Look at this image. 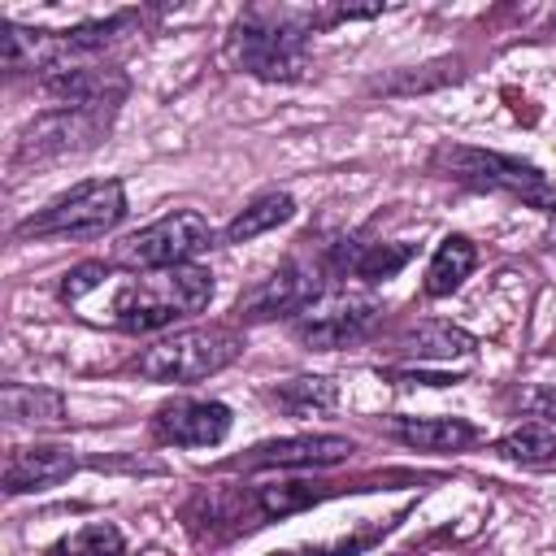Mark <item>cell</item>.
Segmentation results:
<instances>
[{"label":"cell","instance_id":"1","mask_svg":"<svg viewBox=\"0 0 556 556\" xmlns=\"http://www.w3.org/2000/svg\"><path fill=\"white\" fill-rule=\"evenodd\" d=\"M330 26V9H248L230 30V56L243 74L265 83H300L308 74V35Z\"/></svg>","mask_w":556,"mask_h":556},{"label":"cell","instance_id":"2","mask_svg":"<svg viewBox=\"0 0 556 556\" xmlns=\"http://www.w3.org/2000/svg\"><path fill=\"white\" fill-rule=\"evenodd\" d=\"M213 300V274L200 265L178 269H152L139 278H126L109 300V321L130 334H148L161 326H174L178 317L200 313Z\"/></svg>","mask_w":556,"mask_h":556},{"label":"cell","instance_id":"3","mask_svg":"<svg viewBox=\"0 0 556 556\" xmlns=\"http://www.w3.org/2000/svg\"><path fill=\"white\" fill-rule=\"evenodd\" d=\"M430 165L443 178L465 182L473 191H508V195H517V200H526V204H534L543 213H556L552 178L539 165L521 161V156H504V152H486V148H465V143H443V148H434Z\"/></svg>","mask_w":556,"mask_h":556},{"label":"cell","instance_id":"4","mask_svg":"<svg viewBox=\"0 0 556 556\" xmlns=\"http://www.w3.org/2000/svg\"><path fill=\"white\" fill-rule=\"evenodd\" d=\"M126 217V187L117 178H91L56 195L48 208L26 217L13 235L17 239H100Z\"/></svg>","mask_w":556,"mask_h":556},{"label":"cell","instance_id":"5","mask_svg":"<svg viewBox=\"0 0 556 556\" xmlns=\"http://www.w3.org/2000/svg\"><path fill=\"white\" fill-rule=\"evenodd\" d=\"M213 243H217V235H213L208 217H200L195 208H178V213H165L152 226L126 235L122 243H113V269H130V274L178 269V265H191Z\"/></svg>","mask_w":556,"mask_h":556},{"label":"cell","instance_id":"6","mask_svg":"<svg viewBox=\"0 0 556 556\" xmlns=\"http://www.w3.org/2000/svg\"><path fill=\"white\" fill-rule=\"evenodd\" d=\"M239 352H243L239 334L208 326V330H182V334H169V339L143 348L135 356V369L148 382H200V378L226 369Z\"/></svg>","mask_w":556,"mask_h":556},{"label":"cell","instance_id":"7","mask_svg":"<svg viewBox=\"0 0 556 556\" xmlns=\"http://www.w3.org/2000/svg\"><path fill=\"white\" fill-rule=\"evenodd\" d=\"M382 317V300L369 291H321L300 317H291V334L313 352H334L365 339Z\"/></svg>","mask_w":556,"mask_h":556},{"label":"cell","instance_id":"8","mask_svg":"<svg viewBox=\"0 0 556 556\" xmlns=\"http://www.w3.org/2000/svg\"><path fill=\"white\" fill-rule=\"evenodd\" d=\"M113 113H91V109H48L39 117H30L9 152V169L22 165H39V161H56L70 152H87L104 139Z\"/></svg>","mask_w":556,"mask_h":556},{"label":"cell","instance_id":"9","mask_svg":"<svg viewBox=\"0 0 556 556\" xmlns=\"http://www.w3.org/2000/svg\"><path fill=\"white\" fill-rule=\"evenodd\" d=\"M321 291H326V287H321V265H317V261H300V256H291V261H282L274 274H265L261 282H252V287L239 295L235 313H239L243 321L300 317Z\"/></svg>","mask_w":556,"mask_h":556},{"label":"cell","instance_id":"10","mask_svg":"<svg viewBox=\"0 0 556 556\" xmlns=\"http://www.w3.org/2000/svg\"><path fill=\"white\" fill-rule=\"evenodd\" d=\"M356 452L352 439L343 434H291V439H265L248 447L243 456L226 460V469H321L339 465Z\"/></svg>","mask_w":556,"mask_h":556},{"label":"cell","instance_id":"11","mask_svg":"<svg viewBox=\"0 0 556 556\" xmlns=\"http://www.w3.org/2000/svg\"><path fill=\"white\" fill-rule=\"evenodd\" d=\"M39 87L61 104V109H91V113H113L126 100V74L122 70H100V65H56L39 78Z\"/></svg>","mask_w":556,"mask_h":556},{"label":"cell","instance_id":"12","mask_svg":"<svg viewBox=\"0 0 556 556\" xmlns=\"http://www.w3.org/2000/svg\"><path fill=\"white\" fill-rule=\"evenodd\" d=\"M156 434L178 447H217L230 434V408L222 400H169L152 417Z\"/></svg>","mask_w":556,"mask_h":556},{"label":"cell","instance_id":"13","mask_svg":"<svg viewBox=\"0 0 556 556\" xmlns=\"http://www.w3.org/2000/svg\"><path fill=\"white\" fill-rule=\"evenodd\" d=\"M78 456L70 447L56 443H39V447H13L4 460V491L9 495H26V491H48L61 486L65 478H74Z\"/></svg>","mask_w":556,"mask_h":556},{"label":"cell","instance_id":"14","mask_svg":"<svg viewBox=\"0 0 556 556\" xmlns=\"http://www.w3.org/2000/svg\"><path fill=\"white\" fill-rule=\"evenodd\" d=\"M387 430L421 452H460L478 439V430L465 417H391Z\"/></svg>","mask_w":556,"mask_h":556},{"label":"cell","instance_id":"15","mask_svg":"<svg viewBox=\"0 0 556 556\" xmlns=\"http://www.w3.org/2000/svg\"><path fill=\"white\" fill-rule=\"evenodd\" d=\"M395 352L417 356V361H452V356H473V352H478V339H473L469 330L452 326V321L430 317V321L408 326V330L400 334Z\"/></svg>","mask_w":556,"mask_h":556},{"label":"cell","instance_id":"16","mask_svg":"<svg viewBox=\"0 0 556 556\" xmlns=\"http://www.w3.org/2000/svg\"><path fill=\"white\" fill-rule=\"evenodd\" d=\"M4 35V70L22 74V70H56L61 65V35L52 30H30L17 22H0Z\"/></svg>","mask_w":556,"mask_h":556},{"label":"cell","instance_id":"17","mask_svg":"<svg viewBox=\"0 0 556 556\" xmlns=\"http://www.w3.org/2000/svg\"><path fill=\"white\" fill-rule=\"evenodd\" d=\"M0 408L17 426H61L65 421V395L52 387H26V382H4L0 387Z\"/></svg>","mask_w":556,"mask_h":556},{"label":"cell","instance_id":"18","mask_svg":"<svg viewBox=\"0 0 556 556\" xmlns=\"http://www.w3.org/2000/svg\"><path fill=\"white\" fill-rule=\"evenodd\" d=\"M139 26V13H113V17H96V22H78L74 30L61 35V65H78L83 56H96L104 48H113L122 35H130Z\"/></svg>","mask_w":556,"mask_h":556},{"label":"cell","instance_id":"19","mask_svg":"<svg viewBox=\"0 0 556 556\" xmlns=\"http://www.w3.org/2000/svg\"><path fill=\"white\" fill-rule=\"evenodd\" d=\"M473 261H478V252H473V243L465 235H443L439 248H434V256H430V265H426V282H421L426 295H434V300L452 295L469 278Z\"/></svg>","mask_w":556,"mask_h":556},{"label":"cell","instance_id":"20","mask_svg":"<svg viewBox=\"0 0 556 556\" xmlns=\"http://www.w3.org/2000/svg\"><path fill=\"white\" fill-rule=\"evenodd\" d=\"M291 217H295V200H291L287 191H265V195H256L239 217H230V226L222 230V243H248V239H256V235L282 226V222H291Z\"/></svg>","mask_w":556,"mask_h":556},{"label":"cell","instance_id":"21","mask_svg":"<svg viewBox=\"0 0 556 556\" xmlns=\"http://www.w3.org/2000/svg\"><path fill=\"white\" fill-rule=\"evenodd\" d=\"M287 413L295 417H313V413H330L339 404V382L334 378H321V374H300V378H287L269 391Z\"/></svg>","mask_w":556,"mask_h":556},{"label":"cell","instance_id":"22","mask_svg":"<svg viewBox=\"0 0 556 556\" xmlns=\"http://www.w3.org/2000/svg\"><path fill=\"white\" fill-rule=\"evenodd\" d=\"M408 261H413V243H361V252H352L343 269L365 282H382V278H395Z\"/></svg>","mask_w":556,"mask_h":556},{"label":"cell","instance_id":"23","mask_svg":"<svg viewBox=\"0 0 556 556\" xmlns=\"http://www.w3.org/2000/svg\"><path fill=\"white\" fill-rule=\"evenodd\" d=\"M495 452H500L504 460H517V465H547V460H556V434H552L547 426L526 421L521 430L504 434V439L495 443Z\"/></svg>","mask_w":556,"mask_h":556},{"label":"cell","instance_id":"24","mask_svg":"<svg viewBox=\"0 0 556 556\" xmlns=\"http://www.w3.org/2000/svg\"><path fill=\"white\" fill-rule=\"evenodd\" d=\"M52 556H126V539L113 521H87L52 547Z\"/></svg>","mask_w":556,"mask_h":556},{"label":"cell","instance_id":"25","mask_svg":"<svg viewBox=\"0 0 556 556\" xmlns=\"http://www.w3.org/2000/svg\"><path fill=\"white\" fill-rule=\"evenodd\" d=\"M109 278H113V261H83V265L65 269L56 295H61L65 304H83V300H87L96 287H104Z\"/></svg>","mask_w":556,"mask_h":556},{"label":"cell","instance_id":"26","mask_svg":"<svg viewBox=\"0 0 556 556\" xmlns=\"http://www.w3.org/2000/svg\"><path fill=\"white\" fill-rule=\"evenodd\" d=\"M387 530V526H382ZM382 530L374 526V530H356V534H343V539H334V543H308V547H295V552H274V556H356V552H365V547H374L378 539H382Z\"/></svg>","mask_w":556,"mask_h":556},{"label":"cell","instance_id":"27","mask_svg":"<svg viewBox=\"0 0 556 556\" xmlns=\"http://www.w3.org/2000/svg\"><path fill=\"white\" fill-rule=\"evenodd\" d=\"M460 70L456 65H443L439 74H400V78H378L374 91H387V96H400V91H430V87H443V83H456Z\"/></svg>","mask_w":556,"mask_h":556},{"label":"cell","instance_id":"28","mask_svg":"<svg viewBox=\"0 0 556 556\" xmlns=\"http://www.w3.org/2000/svg\"><path fill=\"white\" fill-rule=\"evenodd\" d=\"M517 404L526 417H534V426H547V430L556 426V391L552 387H521Z\"/></svg>","mask_w":556,"mask_h":556},{"label":"cell","instance_id":"29","mask_svg":"<svg viewBox=\"0 0 556 556\" xmlns=\"http://www.w3.org/2000/svg\"><path fill=\"white\" fill-rule=\"evenodd\" d=\"M387 378L400 387H452V382H460V374H430V369H391Z\"/></svg>","mask_w":556,"mask_h":556}]
</instances>
